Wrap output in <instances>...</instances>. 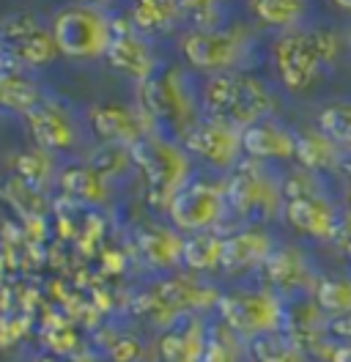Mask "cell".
I'll list each match as a JSON object with an SVG mask.
<instances>
[{"instance_id":"60d3db41","label":"cell","mask_w":351,"mask_h":362,"mask_svg":"<svg viewBox=\"0 0 351 362\" xmlns=\"http://www.w3.org/2000/svg\"><path fill=\"white\" fill-rule=\"evenodd\" d=\"M80 3H86V6H96V8H99V6H105V3H113V0H80Z\"/></svg>"},{"instance_id":"277c9868","label":"cell","mask_w":351,"mask_h":362,"mask_svg":"<svg viewBox=\"0 0 351 362\" xmlns=\"http://www.w3.org/2000/svg\"><path fill=\"white\" fill-rule=\"evenodd\" d=\"M222 288L192 272H171L134 296L132 310L156 332L190 316H214Z\"/></svg>"},{"instance_id":"5bb4252c","label":"cell","mask_w":351,"mask_h":362,"mask_svg":"<svg viewBox=\"0 0 351 362\" xmlns=\"http://www.w3.org/2000/svg\"><path fill=\"white\" fill-rule=\"evenodd\" d=\"M280 242L269 226H236L225 230L222 242V274L234 280L258 277L269 255Z\"/></svg>"},{"instance_id":"74e56055","label":"cell","mask_w":351,"mask_h":362,"mask_svg":"<svg viewBox=\"0 0 351 362\" xmlns=\"http://www.w3.org/2000/svg\"><path fill=\"white\" fill-rule=\"evenodd\" d=\"M332 321V318H329ZM332 335L335 340H351V318H338L332 321Z\"/></svg>"},{"instance_id":"e575fe53","label":"cell","mask_w":351,"mask_h":362,"mask_svg":"<svg viewBox=\"0 0 351 362\" xmlns=\"http://www.w3.org/2000/svg\"><path fill=\"white\" fill-rule=\"evenodd\" d=\"M91 165H93V168H96L102 176H108V179L124 176L130 168H134L130 148H121V146H108V143H102L99 154L91 159Z\"/></svg>"},{"instance_id":"2e32d148","label":"cell","mask_w":351,"mask_h":362,"mask_svg":"<svg viewBox=\"0 0 351 362\" xmlns=\"http://www.w3.org/2000/svg\"><path fill=\"white\" fill-rule=\"evenodd\" d=\"M283 335L294 346H299L313 362H327L335 343H338L335 335H332V321L313 302V296L288 302Z\"/></svg>"},{"instance_id":"4dcf8cb0","label":"cell","mask_w":351,"mask_h":362,"mask_svg":"<svg viewBox=\"0 0 351 362\" xmlns=\"http://www.w3.org/2000/svg\"><path fill=\"white\" fill-rule=\"evenodd\" d=\"M313 124L327 132L346 151V157H351V96H335L318 105Z\"/></svg>"},{"instance_id":"52a82bcc","label":"cell","mask_w":351,"mask_h":362,"mask_svg":"<svg viewBox=\"0 0 351 362\" xmlns=\"http://www.w3.org/2000/svg\"><path fill=\"white\" fill-rule=\"evenodd\" d=\"M258 36L250 25L231 23L217 28H192L181 36V58L184 64L212 77L225 71H239L253 66Z\"/></svg>"},{"instance_id":"83f0119b","label":"cell","mask_w":351,"mask_h":362,"mask_svg":"<svg viewBox=\"0 0 351 362\" xmlns=\"http://www.w3.org/2000/svg\"><path fill=\"white\" fill-rule=\"evenodd\" d=\"M313 302L327 313L332 321L338 318H351V267L343 269H324Z\"/></svg>"},{"instance_id":"8fae6325","label":"cell","mask_w":351,"mask_h":362,"mask_svg":"<svg viewBox=\"0 0 351 362\" xmlns=\"http://www.w3.org/2000/svg\"><path fill=\"white\" fill-rule=\"evenodd\" d=\"M52 36L61 55L74 61H93L108 52L113 20L96 6H66L52 17Z\"/></svg>"},{"instance_id":"f35d334b","label":"cell","mask_w":351,"mask_h":362,"mask_svg":"<svg viewBox=\"0 0 351 362\" xmlns=\"http://www.w3.org/2000/svg\"><path fill=\"white\" fill-rule=\"evenodd\" d=\"M335 250H338V255H340V258H343V261L351 267V236H346V239H338V242H335Z\"/></svg>"},{"instance_id":"ab89813d","label":"cell","mask_w":351,"mask_h":362,"mask_svg":"<svg viewBox=\"0 0 351 362\" xmlns=\"http://www.w3.org/2000/svg\"><path fill=\"white\" fill-rule=\"evenodd\" d=\"M329 6H332L338 14H343V17H351V0H329Z\"/></svg>"},{"instance_id":"b9f144b4","label":"cell","mask_w":351,"mask_h":362,"mask_svg":"<svg viewBox=\"0 0 351 362\" xmlns=\"http://www.w3.org/2000/svg\"><path fill=\"white\" fill-rule=\"evenodd\" d=\"M3 69H8V61H6V52H3V47H0V71Z\"/></svg>"},{"instance_id":"7402d4cb","label":"cell","mask_w":351,"mask_h":362,"mask_svg":"<svg viewBox=\"0 0 351 362\" xmlns=\"http://www.w3.org/2000/svg\"><path fill=\"white\" fill-rule=\"evenodd\" d=\"M346 162H349L346 151L327 132H321L316 124L297 129V157H294V165L335 181L340 179Z\"/></svg>"},{"instance_id":"d590c367","label":"cell","mask_w":351,"mask_h":362,"mask_svg":"<svg viewBox=\"0 0 351 362\" xmlns=\"http://www.w3.org/2000/svg\"><path fill=\"white\" fill-rule=\"evenodd\" d=\"M340 184H338V195H340V201H343V206L351 211V157L349 162H346V168H343V173H340Z\"/></svg>"},{"instance_id":"5b68a950","label":"cell","mask_w":351,"mask_h":362,"mask_svg":"<svg viewBox=\"0 0 351 362\" xmlns=\"http://www.w3.org/2000/svg\"><path fill=\"white\" fill-rule=\"evenodd\" d=\"M137 110L156 135L184 140L203 121L200 93L181 69H159L151 80L137 86Z\"/></svg>"},{"instance_id":"9c48e42d","label":"cell","mask_w":351,"mask_h":362,"mask_svg":"<svg viewBox=\"0 0 351 362\" xmlns=\"http://www.w3.org/2000/svg\"><path fill=\"white\" fill-rule=\"evenodd\" d=\"M288 302L263 283H239L222 288L214 316L244 340L255 343L269 335H283Z\"/></svg>"},{"instance_id":"7c38bea8","label":"cell","mask_w":351,"mask_h":362,"mask_svg":"<svg viewBox=\"0 0 351 362\" xmlns=\"http://www.w3.org/2000/svg\"><path fill=\"white\" fill-rule=\"evenodd\" d=\"M321 274L324 269L305 242H280L255 280L269 286L285 302H297L313 296Z\"/></svg>"},{"instance_id":"836d02e7","label":"cell","mask_w":351,"mask_h":362,"mask_svg":"<svg viewBox=\"0 0 351 362\" xmlns=\"http://www.w3.org/2000/svg\"><path fill=\"white\" fill-rule=\"evenodd\" d=\"M181 20L192 28H217L222 25V0H173Z\"/></svg>"},{"instance_id":"e0dca14e","label":"cell","mask_w":351,"mask_h":362,"mask_svg":"<svg viewBox=\"0 0 351 362\" xmlns=\"http://www.w3.org/2000/svg\"><path fill=\"white\" fill-rule=\"evenodd\" d=\"M105 58L115 71L134 80L137 86H143L146 80H151L159 71L154 47L149 45V39L140 30H134L130 17H115L113 20V36H110Z\"/></svg>"},{"instance_id":"d6a6232c","label":"cell","mask_w":351,"mask_h":362,"mask_svg":"<svg viewBox=\"0 0 351 362\" xmlns=\"http://www.w3.org/2000/svg\"><path fill=\"white\" fill-rule=\"evenodd\" d=\"M14 170L28 187H44L52 179V157L42 148H30L14 159Z\"/></svg>"},{"instance_id":"ffe728a7","label":"cell","mask_w":351,"mask_h":362,"mask_svg":"<svg viewBox=\"0 0 351 362\" xmlns=\"http://www.w3.org/2000/svg\"><path fill=\"white\" fill-rule=\"evenodd\" d=\"M88 124H91L93 135L99 137L102 143H108V146H121V148L137 146L143 137L151 132L137 107L115 105V102L93 105V107L88 110Z\"/></svg>"},{"instance_id":"7a4b0ae2","label":"cell","mask_w":351,"mask_h":362,"mask_svg":"<svg viewBox=\"0 0 351 362\" xmlns=\"http://www.w3.org/2000/svg\"><path fill=\"white\" fill-rule=\"evenodd\" d=\"M283 198L280 223L297 239L335 247L346 206L332 181L299 165H288V170H283Z\"/></svg>"},{"instance_id":"f1b7e54d","label":"cell","mask_w":351,"mask_h":362,"mask_svg":"<svg viewBox=\"0 0 351 362\" xmlns=\"http://www.w3.org/2000/svg\"><path fill=\"white\" fill-rule=\"evenodd\" d=\"M181 20L173 0H134L130 8V23L143 36H162L173 30Z\"/></svg>"},{"instance_id":"4fadbf2b","label":"cell","mask_w":351,"mask_h":362,"mask_svg":"<svg viewBox=\"0 0 351 362\" xmlns=\"http://www.w3.org/2000/svg\"><path fill=\"white\" fill-rule=\"evenodd\" d=\"M0 47L6 52L8 66L42 69L50 66L61 52L55 45L52 28H44L33 14L20 11L0 20Z\"/></svg>"},{"instance_id":"1f68e13d","label":"cell","mask_w":351,"mask_h":362,"mask_svg":"<svg viewBox=\"0 0 351 362\" xmlns=\"http://www.w3.org/2000/svg\"><path fill=\"white\" fill-rule=\"evenodd\" d=\"M250 362H313L285 335H269L250 343Z\"/></svg>"},{"instance_id":"6da1fadb","label":"cell","mask_w":351,"mask_h":362,"mask_svg":"<svg viewBox=\"0 0 351 362\" xmlns=\"http://www.w3.org/2000/svg\"><path fill=\"white\" fill-rule=\"evenodd\" d=\"M346 52V30L338 25L307 23L297 30L277 33L269 42L272 83L294 99L310 96L340 66Z\"/></svg>"},{"instance_id":"9a60e30c","label":"cell","mask_w":351,"mask_h":362,"mask_svg":"<svg viewBox=\"0 0 351 362\" xmlns=\"http://www.w3.org/2000/svg\"><path fill=\"white\" fill-rule=\"evenodd\" d=\"M181 146L190 151L192 159H200L214 173H231L244 159L241 129L222 124L214 118H203L190 135L181 140Z\"/></svg>"},{"instance_id":"cb8c5ba5","label":"cell","mask_w":351,"mask_h":362,"mask_svg":"<svg viewBox=\"0 0 351 362\" xmlns=\"http://www.w3.org/2000/svg\"><path fill=\"white\" fill-rule=\"evenodd\" d=\"M247 8L255 25L275 30V36L302 28L310 17V0H247Z\"/></svg>"},{"instance_id":"ac0fdd59","label":"cell","mask_w":351,"mask_h":362,"mask_svg":"<svg viewBox=\"0 0 351 362\" xmlns=\"http://www.w3.org/2000/svg\"><path fill=\"white\" fill-rule=\"evenodd\" d=\"M244 157L266 165H294L297 157V129L285 124L280 115L263 118L241 132Z\"/></svg>"},{"instance_id":"d4e9b609","label":"cell","mask_w":351,"mask_h":362,"mask_svg":"<svg viewBox=\"0 0 351 362\" xmlns=\"http://www.w3.org/2000/svg\"><path fill=\"white\" fill-rule=\"evenodd\" d=\"M222 242L225 230H203V233H190L184 239V261L181 267L200 277L222 274Z\"/></svg>"},{"instance_id":"44dd1931","label":"cell","mask_w":351,"mask_h":362,"mask_svg":"<svg viewBox=\"0 0 351 362\" xmlns=\"http://www.w3.org/2000/svg\"><path fill=\"white\" fill-rule=\"evenodd\" d=\"M212 318L190 316L162 329L154 346V362H203Z\"/></svg>"},{"instance_id":"30bf717a","label":"cell","mask_w":351,"mask_h":362,"mask_svg":"<svg viewBox=\"0 0 351 362\" xmlns=\"http://www.w3.org/2000/svg\"><path fill=\"white\" fill-rule=\"evenodd\" d=\"M168 220L181 233L222 230L231 220V206L225 195V176H192V181L168 206Z\"/></svg>"},{"instance_id":"d6986e66","label":"cell","mask_w":351,"mask_h":362,"mask_svg":"<svg viewBox=\"0 0 351 362\" xmlns=\"http://www.w3.org/2000/svg\"><path fill=\"white\" fill-rule=\"evenodd\" d=\"M25 124H28V132L33 137L36 148H42L47 154L69 151L77 143V124H74L71 113L50 96H44L42 102L25 115Z\"/></svg>"},{"instance_id":"f546056e","label":"cell","mask_w":351,"mask_h":362,"mask_svg":"<svg viewBox=\"0 0 351 362\" xmlns=\"http://www.w3.org/2000/svg\"><path fill=\"white\" fill-rule=\"evenodd\" d=\"M203 362H250V340H244L239 332H234L214 316L209 324Z\"/></svg>"},{"instance_id":"8d00e7d4","label":"cell","mask_w":351,"mask_h":362,"mask_svg":"<svg viewBox=\"0 0 351 362\" xmlns=\"http://www.w3.org/2000/svg\"><path fill=\"white\" fill-rule=\"evenodd\" d=\"M327 362H351V340H338Z\"/></svg>"},{"instance_id":"603a6c76","label":"cell","mask_w":351,"mask_h":362,"mask_svg":"<svg viewBox=\"0 0 351 362\" xmlns=\"http://www.w3.org/2000/svg\"><path fill=\"white\" fill-rule=\"evenodd\" d=\"M184 233L173 226H143L134 236L140 261L154 272H178L184 261Z\"/></svg>"},{"instance_id":"8992f818","label":"cell","mask_w":351,"mask_h":362,"mask_svg":"<svg viewBox=\"0 0 351 362\" xmlns=\"http://www.w3.org/2000/svg\"><path fill=\"white\" fill-rule=\"evenodd\" d=\"M231 217L239 226H275L283 214V170L258 159H241L225 176Z\"/></svg>"},{"instance_id":"ba28073f","label":"cell","mask_w":351,"mask_h":362,"mask_svg":"<svg viewBox=\"0 0 351 362\" xmlns=\"http://www.w3.org/2000/svg\"><path fill=\"white\" fill-rule=\"evenodd\" d=\"M132 162L143 179L146 201L156 209H165L176 195L192 181V157L173 137L149 132L137 146H132Z\"/></svg>"},{"instance_id":"484cf974","label":"cell","mask_w":351,"mask_h":362,"mask_svg":"<svg viewBox=\"0 0 351 362\" xmlns=\"http://www.w3.org/2000/svg\"><path fill=\"white\" fill-rule=\"evenodd\" d=\"M58 184H61L66 198L86 206H102L110 195V179L102 176L91 162L88 165H71V168L61 170Z\"/></svg>"},{"instance_id":"3957f363","label":"cell","mask_w":351,"mask_h":362,"mask_svg":"<svg viewBox=\"0 0 351 362\" xmlns=\"http://www.w3.org/2000/svg\"><path fill=\"white\" fill-rule=\"evenodd\" d=\"M280 88L253 69L212 74L200 86L203 118H214L236 129H247L263 118L280 115Z\"/></svg>"},{"instance_id":"7bdbcfd3","label":"cell","mask_w":351,"mask_h":362,"mask_svg":"<svg viewBox=\"0 0 351 362\" xmlns=\"http://www.w3.org/2000/svg\"><path fill=\"white\" fill-rule=\"evenodd\" d=\"M343 30H346V45H349V52H351V25L349 28H343Z\"/></svg>"},{"instance_id":"4316f807","label":"cell","mask_w":351,"mask_h":362,"mask_svg":"<svg viewBox=\"0 0 351 362\" xmlns=\"http://www.w3.org/2000/svg\"><path fill=\"white\" fill-rule=\"evenodd\" d=\"M44 96H47V93L39 88V83H36L28 71L14 69V66L0 71V107H3V110L28 115L39 102H42Z\"/></svg>"}]
</instances>
